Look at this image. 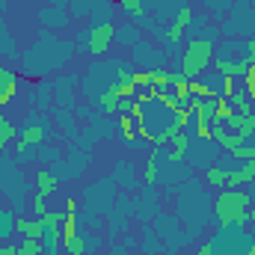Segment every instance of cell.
Wrapping results in <instances>:
<instances>
[{"mask_svg":"<svg viewBox=\"0 0 255 255\" xmlns=\"http://www.w3.org/2000/svg\"><path fill=\"white\" fill-rule=\"evenodd\" d=\"M74 51H77V45L71 39H54L51 30H42L39 42L18 57L21 60V74H27V77H45V74L63 68L74 57Z\"/></svg>","mask_w":255,"mask_h":255,"instance_id":"obj_1","label":"cell"},{"mask_svg":"<svg viewBox=\"0 0 255 255\" xmlns=\"http://www.w3.org/2000/svg\"><path fill=\"white\" fill-rule=\"evenodd\" d=\"M223 33H220V27H214V24H208L205 30H199L196 36L187 39V45H184V51H181V74H187V77H202L211 63H214V54H217V39H220Z\"/></svg>","mask_w":255,"mask_h":255,"instance_id":"obj_2","label":"cell"},{"mask_svg":"<svg viewBox=\"0 0 255 255\" xmlns=\"http://www.w3.org/2000/svg\"><path fill=\"white\" fill-rule=\"evenodd\" d=\"M253 208V199L244 187H226L217 193V199L211 202V217L217 223V229L226 226H247V214Z\"/></svg>","mask_w":255,"mask_h":255,"instance_id":"obj_3","label":"cell"},{"mask_svg":"<svg viewBox=\"0 0 255 255\" xmlns=\"http://www.w3.org/2000/svg\"><path fill=\"white\" fill-rule=\"evenodd\" d=\"M74 45L92 57H107V51L116 45V24H89L83 33H77Z\"/></svg>","mask_w":255,"mask_h":255,"instance_id":"obj_4","label":"cell"},{"mask_svg":"<svg viewBox=\"0 0 255 255\" xmlns=\"http://www.w3.org/2000/svg\"><path fill=\"white\" fill-rule=\"evenodd\" d=\"M54 130V122L48 119V113H39V110H30L24 116V125L18 128V136H15V151L18 148H27V145H42Z\"/></svg>","mask_w":255,"mask_h":255,"instance_id":"obj_5","label":"cell"},{"mask_svg":"<svg viewBox=\"0 0 255 255\" xmlns=\"http://www.w3.org/2000/svg\"><path fill=\"white\" fill-rule=\"evenodd\" d=\"M220 33L226 39H241V36L247 39V33L255 36V6L250 0H235V6H232L229 18L223 21Z\"/></svg>","mask_w":255,"mask_h":255,"instance_id":"obj_6","label":"cell"},{"mask_svg":"<svg viewBox=\"0 0 255 255\" xmlns=\"http://www.w3.org/2000/svg\"><path fill=\"white\" fill-rule=\"evenodd\" d=\"M86 166H89V151L80 148V145H71V148H68V157H65V160L60 157V160L51 163L48 169L54 172L57 181H71V178H77Z\"/></svg>","mask_w":255,"mask_h":255,"instance_id":"obj_7","label":"cell"},{"mask_svg":"<svg viewBox=\"0 0 255 255\" xmlns=\"http://www.w3.org/2000/svg\"><path fill=\"white\" fill-rule=\"evenodd\" d=\"M113 178H101V181H95L92 187H86L83 193V199H86V214H110V208H113V202H116V196H113Z\"/></svg>","mask_w":255,"mask_h":255,"instance_id":"obj_8","label":"cell"},{"mask_svg":"<svg viewBox=\"0 0 255 255\" xmlns=\"http://www.w3.org/2000/svg\"><path fill=\"white\" fill-rule=\"evenodd\" d=\"M217 142L214 139H196V136H190V148H187V163L190 166H199L202 172L208 169V166H214L217 163Z\"/></svg>","mask_w":255,"mask_h":255,"instance_id":"obj_9","label":"cell"},{"mask_svg":"<svg viewBox=\"0 0 255 255\" xmlns=\"http://www.w3.org/2000/svg\"><path fill=\"white\" fill-rule=\"evenodd\" d=\"M133 60L142 65L145 71L163 68V65H166V51L157 48V45H151V42H145V39H139V42L133 45Z\"/></svg>","mask_w":255,"mask_h":255,"instance_id":"obj_10","label":"cell"},{"mask_svg":"<svg viewBox=\"0 0 255 255\" xmlns=\"http://www.w3.org/2000/svg\"><path fill=\"white\" fill-rule=\"evenodd\" d=\"M154 229H157V235H163L166 247H175V250H178V247L190 244V235H187V232H181V223H178L175 217H163V214H157Z\"/></svg>","mask_w":255,"mask_h":255,"instance_id":"obj_11","label":"cell"},{"mask_svg":"<svg viewBox=\"0 0 255 255\" xmlns=\"http://www.w3.org/2000/svg\"><path fill=\"white\" fill-rule=\"evenodd\" d=\"M133 214H136L142 223H151V217L157 220V214H160V199H157V190H154V187L142 184V196L133 202Z\"/></svg>","mask_w":255,"mask_h":255,"instance_id":"obj_12","label":"cell"},{"mask_svg":"<svg viewBox=\"0 0 255 255\" xmlns=\"http://www.w3.org/2000/svg\"><path fill=\"white\" fill-rule=\"evenodd\" d=\"M77 74H65V77H57L51 80L54 83V104L60 110H74V86H77Z\"/></svg>","mask_w":255,"mask_h":255,"instance_id":"obj_13","label":"cell"},{"mask_svg":"<svg viewBox=\"0 0 255 255\" xmlns=\"http://www.w3.org/2000/svg\"><path fill=\"white\" fill-rule=\"evenodd\" d=\"M21 86H24V74H18V71H12V68H3V71H0V107L9 104V101L21 92Z\"/></svg>","mask_w":255,"mask_h":255,"instance_id":"obj_14","label":"cell"},{"mask_svg":"<svg viewBox=\"0 0 255 255\" xmlns=\"http://www.w3.org/2000/svg\"><path fill=\"white\" fill-rule=\"evenodd\" d=\"M214 60H229V63H244L247 60V39H226L220 48H217V54H214ZM250 63V60H247Z\"/></svg>","mask_w":255,"mask_h":255,"instance_id":"obj_15","label":"cell"},{"mask_svg":"<svg viewBox=\"0 0 255 255\" xmlns=\"http://www.w3.org/2000/svg\"><path fill=\"white\" fill-rule=\"evenodd\" d=\"M68 21H71L68 9H57V6L39 9V24H42V30H65Z\"/></svg>","mask_w":255,"mask_h":255,"instance_id":"obj_16","label":"cell"},{"mask_svg":"<svg viewBox=\"0 0 255 255\" xmlns=\"http://www.w3.org/2000/svg\"><path fill=\"white\" fill-rule=\"evenodd\" d=\"M113 181L116 184H122L125 190H136L139 187V178H136V166L125 160V157H119L116 160V166H113Z\"/></svg>","mask_w":255,"mask_h":255,"instance_id":"obj_17","label":"cell"},{"mask_svg":"<svg viewBox=\"0 0 255 255\" xmlns=\"http://www.w3.org/2000/svg\"><path fill=\"white\" fill-rule=\"evenodd\" d=\"M187 178H190V169H187L184 163H169V160H166V166L160 169V181H163V184H166L169 190L181 187V184H184ZM160 181H157V184H160Z\"/></svg>","mask_w":255,"mask_h":255,"instance_id":"obj_18","label":"cell"},{"mask_svg":"<svg viewBox=\"0 0 255 255\" xmlns=\"http://www.w3.org/2000/svg\"><path fill=\"white\" fill-rule=\"evenodd\" d=\"M15 232L21 235V238H33V241H48V229H45V223L36 217V220H30V217H18V223H15Z\"/></svg>","mask_w":255,"mask_h":255,"instance_id":"obj_19","label":"cell"},{"mask_svg":"<svg viewBox=\"0 0 255 255\" xmlns=\"http://www.w3.org/2000/svg\"><path fill=\"white\" fill-rule=\"evenodd\" d=\"M104 0H68V15L74 21H89Z\"/></svg>","mask_w":255,"mask_h":255,"instance_id":"obj_20","label":"cell"},{"mask_svg":"<svg viewBox=\"0 0 255 255\" xmlns=\"http://www.w3.org/2000/svg\"><path fill=\"white\" fill-rule=\"evenodd\" d=\"M253 181H255V160H247L235 172H229V187H247Z\"/></svg>","mask_w":255,"mask_h":255,"instance_id":"obj_21","label":"cell"},{"mask_svg":"<svg viewBox=\"0 0 255 255\" xmlns=\"http://www.w3.org/2000/svg\"><path fill=\"white\" fill-rule=\"evenodd\" d=\"M142 30L136 27V24H130V21H125V24H116V45H125V48H133L142 36H139Z\"/></svg>","mask_w":255,"mask_h":255,"instance_id":"obj_22","label":"cell"},{"mask_svg":"<svg viewBox=\"0 0 255 255\" xmlns=\"http://www.w3.org/2000/svg\"><path fill=\"white\" fill-rule=\"evenodd\" d=\"M214 68H217V74H226V77H235V80H238V77H247V71H250V65L253 63H247V60H244V63H229V60H214Z\"/></svg>","mask_w":255,"mask_h":255,"instance_id":"obj_23","label":"cell"},{"mask_svg":"<svg viewBox=\"0 0 255 255\" xmlns=\"http://www.w3.org/2000/svg\"><path fill=\"white\" fill-rule=\"evenodd\" d=\"M51 98H54V83L51 80H39L36 83V110L39 113H48L51 104H54Z\"/></svg>","mask_w":255,"mask_h":255,"instance_id":"obj_24","label":"cell"},{"mask_svg":"<svg viewBox=\"0 0 255 255\" xmlns=\"http://www.w3.org/2000/svg\"><path fill=\"white\" fill-rule=\"evenodd\" d=\"M36 193H42V196H51V193H57V187H60V181L54 178V172L45 166V169H39L36 175Z\"/></svg>","mask_w":255,"mask_h":255,"instance_id":"obj_25","label":"cell"},{"mask_svg":"<svg viewBox=\"0 0 255 255\" xmlns=\"http://www.w3.org/2000/svg\"><path fill=\"white\" fill-rule=\"evenodd\" d=\"M116 3V12L125 18V21H133L136 15L145 12V0H113Z\"/></svg>","mask_w":255,"mask_h":255,"instance_id":"obj_26","label":"cell"},{"mask_svg":"<svg viewBox=\"0 0 255 255\" xmlns=\"http://www.w3.org/2000/svg\"><path fill=\"white\" fill-rule=\"evenodd\" d=\"M205 184H211V187H217V190H226V187H229V172H226L220 163H214V166L205 169Z\"/></svg>","mask_w":255,"mask_h":255,"instance_id":"obj_27","label":"cell"},{"mask_svg":"<svg viewBox=\"0 0 255 255\" xmlns=\"http://www.w3.org/2000/svg\"><path fill=\"white\" fill-rule=\"evenodd\" d=\"M202 3H205V9L211 12V18L220 21V24L229 18V12H232V6H235V0H202Z\"/></svg>","mask_w":255,"mask_h":255,"instance_id":"obj_28","label":"cell"},{"mask_svg":"<svg viewBox=\"0 0 255 255\" xmlns=\"http://www.w3.org/2000/svg\"><path fill=\"white\" fill-rule=\"evenodd\" d=\"M15 223H18V214L9 208H0V244L15 235Z\"/></svg>","mask_w":255,"mask_h":255,"instance_id":"obj_29","label":"cell"},{"mask_svg":"<svg viewBox=\"0 0 255 255\" xmlns=\"http://www.w3.org/2000/svg\"><path fill=\"white\" fill-rule=\"evenodd\" d=\"M142 250H145V253H160V250H163L157 229H151L148 223H142Z\"/></svg>","mask_w":255,"mask_h":255,"instance_id":"obj_30","label":"cell"},{"mask_svg":"<svg viewBox=\"0 0 255 255\" xmlns=\"http://www.w3.org/2000/svg\"><path fill=\"white\" fill-rule=\"evenodd\" d=\"M57 122L65 128V133H68L71 139H77V128H74V110H60V107H57Z\"/></svg>","mask_w":255,"mask_h":255,"instance_id":"obj_31","label":"cell"},{"mask_svg":"<svg viewBox=\"0 0 255 255\" xmlns=\"http://www.w3.org/2000/svg\"><path fill=\"white\" fill-rule=\"evenodd\" d=\"M116 128H119V136L125 139L128 145L136 139V125L130 122V116H119V122H116Z\"/></svg>","mask_w":255,"mask_h":255,"instance_id":"obj_32","label":"cell"},{"mask_svg":"<svg viewBox=\"0 0 255 255\" xmlns=\"http://www.w3.org/2000/svg\"><path fill=\"white\" fill-rule=\"evenodd\" d=\"M18 255H45V244L42 241H33V238H24L18 244Z\"/></svg>","mask_w":255,"mask_h":255,"instance_id":"obj_33","label":"cell"},{"mask_svg":"<svg viewBox=\"0 0 255 255\" xmlns=\"http://www.w3.org/2000/svg\"><path fill=\"white\" fill-rule=\"evenodd\" d=\"M148 80H151V86H169V68L163 65V68H151L148 71Z\"/></svg>","mask_w":255,"mask_h":255,"instance_id":"obj_34","label":"cell"},{"mask_svg":"<svg viewBox=\"0 0 255 255\" xmlns=\"http://www.w3.org/2000/svg\"><path fill=\"white\" fill-rule=\"evenodd\" d=\"M232 116H235V107L226 98H217V119H232Z\"/></svg>","mask_w":255,"mask_h":255,"instance_id":"obj_35","label":"cell"},{"mask_svg":"<svg viewBox=\"0 0 255 255\" xmlns=\"http://www.w3.org/2000/svg\"><path fill=\"white\" fill-rule=\"evenodd\" d=\"M45 199H48V196H42V193H36V196H33V214H36V217H45V214L51 211Z\"/></svg>","mask_w":255,"mask_h":255,"instance_id":"obj_36","label":"cell"},{"mask_svg":"<svg viewBox=\"0 0 255 255\" xmlns=\"http://www.w3.org/2000/svg\"><path fill=\"white\" fill-rule=\"evenodd\" d=\"M60 157H63L60 148H51V145L48 148H39V160H45V163H57Z\"/></svg>","mask_w":255,"mask_h":255,"instance_id":"obj_37","label":"cell"},{"mask_svg":"<svg viewBox=\"0 0 255 255\" xmlns=\"http://www.w3.org/2000/svg\"><path fill=\"white\" fill-rule=\"evenodd\" d=\"M244 80H247V89H244V92L250 95V101H255V63L250 65V71H247V77H244Z\"/></svg>","mask_w":255,"mask_h":255,"instance_id":"obj_38","label":"cell"},{"mask_svg":"<svg viewBox=\"0 0 255 255\" xmlns=\"http://www.w3.org/2000/svg\"><path fill=\"white\" fill-rule=\"evenodd\" d=\"M247 60L255 63V36H247Z\"/></svg>","mask_w":255,"mask_h":255,"instance_id":"obj_39","label":"cell"},{"mask_svg":"<svg viewBox=\"0 0 255 255\" xmlns=\"http://www.w3.org/2000/svg\"><path fill=\"white\" fill-rule=\"evenodd\" d=\"M196 255H220V253H217V247L208 241V244H202V247H199V253H196Z\"/></svg>","mask_w":255,"mask_h":255,"instance_id":"obj_40","label":"cell"},{"mask_svg":"<svg viewBox=\"0 0 255 255\" xmlns=\"http://www.w3.org/2000/svg\"><path fill=\"white\" fill-rule=\"evenodd\" d=\"M122 247H125V250H133V247H136V238H133V235H125V238H122Z\"/></svg>","mask_w":255,"mask_h":255,"instance_id":"obj_41","label":"cell"},{"mask_svg":"<svg viewBox=\"0 0 255 255\" xmlns=\"http://www.w3.org/2000/svg\"><path fill=\"white\" fill-rule=\"evenodd\" d=\"M0 255H18V247H0Z\"/></svg>","mask_w":255,"mask_h":255,"instance_id":"obj_42","label":"cell"},{"mask_svg":"<svg viewBox=\"0 0 255 255\" xmlns=\"http://www.w3.org/2000/svg\"><path fill=\"white\" fill-rule=\"evenodd\" d=\"M51 6H57V9H68V0H51Z\"/></svg>","mask_w":255,"mask_h":255,"instance_id":"obj_43","label":"cell"},{"mask_svg":"<svg viewBox=\"0 0 255 255\" xmlns=\"http://www.w3.org/2000/svg\"><path fill=\"white\" fill-rule=\"evenodd\" d=\"M244 190L250 193V199H253V202H255V181H253V184H247V187H244Z\"/></svg>","mask_w":255,"mask_h":255,"instance_id":"obj_44","label":"cell"},{"mask_svg":"<svg viewBox=\"0 0 255 255\" xmlns=\"http://www.w3.org/2000/svg\"><path fill=\"white\" fill-rule=\"evenodd\" d=\"M110 255H128V250H125V247H113V253H110Z\"/></svg>","mask_w":255,"mask_h":255,"instance_id":"obj_45","label":"cell"},{"mask_svg":"<svg viewBox=\"0 0 255 255\" xmlns=\"http://www.w3.org/2000/svg\"><path fill=\"white\" fill-rule=\"evenodd\" d=\"M247 220H250V223H253V226H255V205H253V208H250V214H247Z\"/></svg>","mask_w":255,"mask_h":255,"instance_id":"obj_46","label":"cell"},{"mask_svg":"<svg viewBox=\"0 0 255 255\" xmlns=\"http://www.w3.org/2000/svg\"><path fill=\"white\" fill-rule=\"evenodd\" d=\"M3 68H9V65H6V63H3V60H0V71H3Z\"/></svg>","mask_w":255,"mask_h":255,"instance_id":"obj_47","label":"cell"},{"mask_svg":"<svg viewBox=\"0 0 255 255\" xmlns=\"http://www.w3.org/2000/svg\"><path fill=\"white\" fill-rule=\"evenodd\" d=\"M250 3H253V6H255V0H250Z\"/></svg>","mask_w":255,"mask_h":255,"instance_id":"obj_48","label":"cell"}]
</instances>
